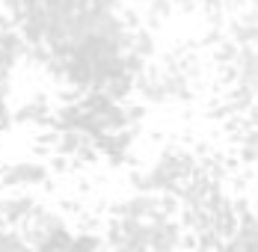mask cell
<instances>
[{
  "label": "cell",
  "mask_w": 258,
  "mask_h": 252,
  "mask_svg": "<svg viewBox=\"0 0 258 252\" xmlns=\"http://www.w3.org/2000/svg\"><path fill=\"white\" fill-rule=\"evenodd\" d=\"M199 169V163L184 154V151H163L157 157V163L152 169H146L143 175H137V190L140 193H157V196H175L178 199L181 187L187 184V178Z\"/></svg>",
  "instance_id": "6da1fadb"
},
{
  "label": "cell",
  "mask_w": 258,
  "mask_h": 252,
  "mask_svg": "<svg viewBox=\"0 0 258 252\" xmlns=\"http://www.w3.org/2000/svg\"><path fill=\"white\" fill-rule=\"evenodd\" d=\"M78 107L83 110V113L95 116L107 134H113V131H128V122H125V107H122V104H116V101H110L101 89H89V92L78 101Z\"/></svg>",
  "instance_id": "7a4b0ae2"
},
{
  "label": "cell",
  "mask_w": 258,
  "mask_h": 252,
  "mask_svg": "<svg viewBox=\"0 0 258 252\" xmlns=\"http://www.w3.org/2000/svg\"><path fill=\"white\" fill-rule=\"evenodd\" d=\"M51 175V166L42 160H15L0 166V184L6 187H39Z\"/></svg>",
  "instance_id": "3957f363"
},
{
  "label": "cell",
  "mask_w": 258,
  "mask_h": 252,
  "mask_svg": "<svg viewBox=\"0 0 258 252\" xmlns=\"http://www.w3.org/2000/svg\"><path fill=\"white\" fill-rule=\"evenodd\" d=\"M59 228H69L66 217H62V214H56V211H51V208H39V205H36V211H33V214H30L24 223L15 228V231L24 237L27 246L33 249L39 240H45L48 234L59 231Z\"/></svg>",
  "instance_id": "277c9868"
},
{
  "label": "cell",
  "mask_w": 258,
  "mask_h": 252,
  "mask_svg": "<svg viewBox=\"0 0 258 252\" xmlns=\"http://www.w3.org/2000/svg\"><path fill=\"white\" fill-rule=\"evenodd\" d=\"M116 217L119 220H140V223L169 220L163 214V196H157V193H134L131 199L116 205Z\"/></svg>",
  "instance_id": "5b68a950"
},
{
  "label": "cell",
  "mask_w": 258,
  "mask_h": 252,
  "mask_svg": "<svg viewBox=\"0 0 258 252\" xmlns=\"http://www.w3.org/2000/svg\"><path fill=\"white\" fill-rule=\"evenodd\" d=\"M187 243L178 220H152L149 223V252H181Z\"/></svg>",
  "instance_id": "8992f818"
},
{
  "label": "cell",
  "mask_w": 258,
  "mask_h": 252,
  "mask_svg": "<svg viewBox=\"0 0 258 252\" xmlns=\"http://www.w3.org/2000/svg\"><path fill=\"white\" fill-rule=\"evenodd\" d=\"M33 211H36V199L30 193L0 196V220H3V226H21Z\"/></svg>",
  "instance_id": "52a82bcc"
},
{
  "label": "cell",
  "mask_w": 258,
  "mask_h": 252,
  "mask_svg": "<svg viewBox=\"0 0 258 252\" xmlns=\"http://www.w3.org/2000/svg\"><path fill=\"white\" fill-rule=\"evenodd\" d=\"M53 146H56V154L62 157H92L95 154V146L78 131H59Z\"/></svg>",
  "instance_id": "ba28073f"
},
{
  "label": "cell",
  "mask_w": 258,
  "mask_h": 252,
  "mask_svg": "<svg viewBox=\"0 0 258 252\" xmlns=\"http://www.w3.org/2000/svg\"><path fill=\"white\" fill-rule=\"evenodd\" d=\"M15 125H48L51 122V107H45V101H33L18 107V113H12Z\"/></svg>",
  "instance_id": "9c48e42d"
},
{
  "label": "cell",
  "mask_w": 258,
  "mask_h": 252,
  "mask_svg": "<svg viewBox=\"0 0 258 252\" xmlns=\"http://www.w3.org/2000/svg\"><path fill=\"white\" fill-rule=\"evenodd\" d=\"M131 53H137V56H140V59H146V62H149V59H152V56H155V39H152V33H149V30H143V27H134V30H131Z\"/></svg>",
  "instance_id": "30bf717a"
},
{
  "label": "cell",
  "mask_w": 258,
  "mask_h": 252,
  "mask_svg": "<svg viewBox=\"0 0 258 252\" xmlns=\"http://www.w3.org/2000/svg\"><path fill=\"white\" fill-rule=\"evenodd\" d=\"M101 92L110 101H116V104H125L134 95V77H113L110 83H104Z\"/></svg>",
  "instance_id": "8fae6325"
},
{
  "label": "cell",
  "mask_w": 258,
  "mask_h": 252,
  "mask_svg": "<svg viewBox=\"0 0 258 252\" xmlns=\"http://www.w3.org/2000/svg\"><path fill=\"white\" fill-rule=\"evenodd\" d=\"M69 243H72V231H69V228H59V231L48 234L45 240H39V243L33 246V252H66Z\"/></svg>",
  "instance_id": "7c38bea8"
},
{
  "label": "cell",
  "mask_w": 258,
  "mask_h": 252,
  "mask_svg": "<svg viewBox=\"0 0 258 252\" xmlns=\"http://www.w3.org/2000/svg\"><path fill=\"white\" fill-rule=\"evenodd\" d=\"M104 246V240L92 231H80V234H72V243L66 252H98Z\"/></svg>",
  "instance_id": "4fadbf2b"
},
{
  "label": "cell",
  "mask_w": 258,
  "mask_h": 252,
  "mask_svg": "<svg viewBox=\"0 0 258 252\" xmlns=\"http://www.w3.org/2000/svg\"><path fill=\"white\" fill-rule=\"evenodd\" d=\"M149 15H146V24L149 27H157L160 21H166L172 15V3L169 0H149Z\"/></svg>",
  "instance_id": "5bb4252c"
},
{
  "label": "cell",
  "mask_w": 258,
  "mask_h": 252,
  "mask_svg": "<svg viewBox=\"0 0 258 252\" xmlns=\"http://www.w3.org/2000/svg\"><path fill=\"white\" fill-rule=\"evenodd\" d=\"M12 125H15V122H12V110H9V104H6V95L0 92V134H6Z\"/></svg>",
  "instance_id": "9a60e30c"
},
{
  "label": "cell",
  "mask_w": 258,
  "mask_h": 252,
  "mask_svg": "<svg viewBox=\"0 0 258 252\" xmlns=\"http://www.w3.org/2000/svg\"><path fill=\"white\" fill-rule=\"evenodd\" d=\"M107 252H149V249H146V246H137V243H125V240H122V243L110 246Z\"/></svg>",
  "instance_id": "2e32d148"
},
{
  "label": "cell",
  "mask_w": 258,
  "mask_h": 252,
  "mask_svg": "<svg viewBox=\"0 0 258 252\" xmlns=\"http://www.w3.org/2000/svg\"><path fill=\"white\" fill-rule=\"evenodd\" d=\"M0 193H3V184H0Z\"/></svg>",
  "instance_id": "e0dca14e"
}]
</instances>
